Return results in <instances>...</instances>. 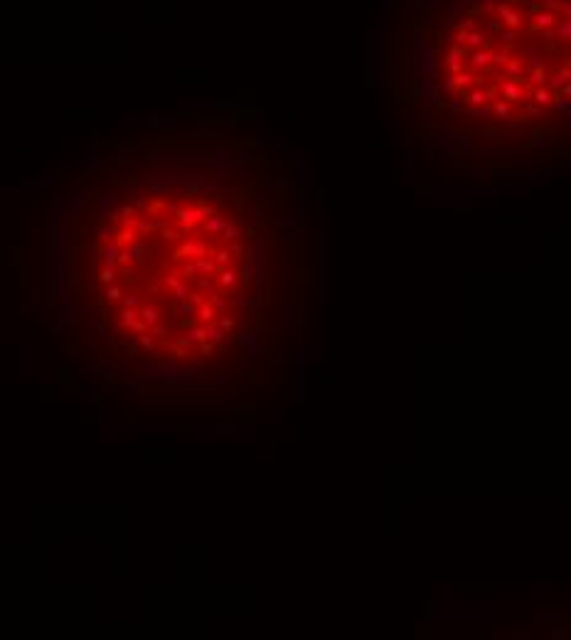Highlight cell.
I'll return each instance as SVG.
<instances>
[{
	"instance_id": "obj_1",
	"label": "cell",
	"mask_w": 571,
	"mask_h": 640,
	"mask_svg": "<svg viewBox=\"0 0 571 640\" xmlns=\"http://www.w3.org/2000/svg\"><path fill=\"white\" fill-rule=\"evenodd\" d=\"M414 40L436 101L458 118H571V0H419Z\"/></svg>"
},
{
	"instance_id": "obj_2",
	"label": "cell",
	"mask_w": 571,
	"mask_h": 640,
	"mask_svg": "<svg viewBox=\"0 0 571 640\" xmlns=\"http://www.w3.org/2000/svg\"><path fill=\"white\" fill-rule=\"evenodd\" d=\"M141 315L145 318V323H148V325H155V323L160 320V310H158L155 305H145V308L141 310Z\"/></svg>"
},
{
	"instance_id": "obj_3",
	"label": "cell",
	"mask_w": 571,
	"mask_h": 640,
	"mask_svg": "<svg viewBox=\"0 0 571 640\" xmlns=\"http://www.w3.org/2000/svg\"><path fill=\"white\" fill-rule=\"evenodd\" d=\"M106 298H109V300H118V298H121V288H118V286H109Z\"/></svg>"
},
{
	"instance_id": "obj_4",
	"label": "cell",
	"mask_w": 571,
	"mask_h": 640,
	"mask_svg": "<svg viewBox=\"0 0 571 640\" xmlns=\"http://www.w3.org/2000/svg\"><path fill=\"white\" fill-rule=\"evenodd\" d=\"M138 303H141V295H138V293H131V295L126 298V308H136Z\"/></svg>"
},
{
	"instance_id": "obj_5",
	"label": "cell",
	"mask_w": 571,
	"mask_h": 640,
	"mask_svg": "<svg viewBox=\"0 0 571 640\" xmlns=\"http://www.w3.org/2000/svg\"><path fill=\"white\" fill-rule=\"evenodd\" d=\"M141 343H143V348H148V350L153 348V343H150V338H148V335H141Z\"/></svg>"
}]
</instances>
